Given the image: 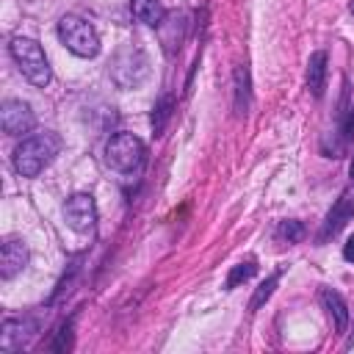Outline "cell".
Returning <instances> with one entry per match:
<instances>
[{
    "instance_id": "6da1fadb",
    "label": "cell",
    "mask_w": 354,
    "mask_h": 354,
    "mask_svg": "<svg viewBox=\"0 0 354 354\" xmlns=\"http://www.w3.org/2000/svg\"><path fill=\"white\" fill-rule=\"evenodd\" d=\"M58 149H61V138L55 133H50V130L33 133V136L22 138L19 147L14 149V169H17V174H22V177L41 174L53 163Z\"/></svg>"
},
{
    "instance_id": "7a4b0ae2",
    "label": "cell",
    "mask_w": 354,
    "mask_h": 354,
    "mask_svg": "<svg viewBox=\"0 0 354 354\" xmlns=\"http://www.w3.org/2000/svg\"><path fill=\"white\" fill-rule=\"evenodd\" d=\"M11 58L17 61L19 72L39 88H44L50 80H53V72H50V64H47V55L41 50V44L36 39H28V36H14L11 44Z\"/></svg>"
},
{
    "instance_id": "3957f363",
    "label": "cell",
    "mask_w": 354,
    "mask_h": 354,
    "mask_svg": "<svg viewBox=\"0 0 354 354\" xmlns=\"http://www.w3.org/2000/svg\"><path fill=\"white\" fill-rule=\"evenodd\" d=\"M58 39L77 58H94L100 53V36H97L94 25L86 22L83 17H75V14L61 17V22H58Z\"/></svg>"
},
{
    "instance_id": "277c9868",
    "label": "cell",
    "mask_w": 354,
    "mask_h": 354,
    "mask_svg": "<svg viewBox=\"0 0 354 354\" xmlns=\"http://www.w3.org/2000/svg\"><path fill=\"white\" fill-rule=\"evenodd\" d=\"M144 158H147V147L133 133H116L105 144V160L116 171H124V174L138 171L144 166Z\"/></svg>"
},
{
    "instance_id": "5b68a950",
    "label": "cell",
    "mask_w": 354,
    "mask_h": 354,
    "mask_svg": "<svg viewBox=\"0 0 354 354\" xmlns=\"http://www.w3.org/2000/svg\"><path fill=\"white\" fill-rule=\"evenodd\" d=\"M147 75H149V61L141 50L127 47V50L116 53V58L111 64V77L119 88H136L138 83H144Z\"/></svg>"
},
{
    "instance_id": "8992f818",
    "label": "cell",
    "mask_w": 354,
    "mask_h": 354,
    "mask_svg": "<svg viewBox=\"0 0 354 354\" xmlns=\"http://www.w3.org/2000/svg\"><path fill=\"white\" fill-rule=\"evenodd\" d=\"M64 218L75 232H91L97 221V205L91 194H72L64 205Z\"/></svg>"
},
{
    "instance_id": "52a82bcc",
    "label": "cell",
    "mask_w": 354,
    "mask_h": 354,
    "mask_svg": "<svg viewBox=\"0 0 354 354\" xmlns=\"http://www.w3.org/2000/svg\"><path fill=\"white\" fill-rule=\"evenodd\" d=\"M0 124L8 136H22V133H30L33 124H36V116L30 111L28 102L22 100H6L3 108H0Z\"/></svg>"
},
{
    "instance_id": "ba28073f",
    "label": "cell",
    "mask_w": 354,
    "mask_h": 354,
    "mask_svg": "<svg viewBox=\"0 0 354 354\" xmlns=\"http://www.w3.org/2000/svg\"><path fill=\"white\" fill-rule=\"evenodd\" d=\"M36 324L30 318H8L3 324V332H0V348L3 351H17L22 348V343L33 335Z\"/></svg>"
},
{
    "instance_id": "9c48e42d",
    "label": "cell",
    "mask_w": 354,
    "mask_h": 354,
    "mask_svg": "<svg viewBox=\"0 0 354 354\" xmlns=\"http://www.w3.org/2000/svg\"><path fill=\"white\" fill-rule=\"evenodd\" d=\"M351 216H354V199H351V194H343V196L335 202V207L329 210V216H326V221H324V227H321V232H318V241L324 243V241H329L332 235H337L340 227H343Z\"/></svg>"
},
{
    "instance_id": "30bf717a",
    "label": "cell",
    "mask_w": 354,
    "mask_h": 354,
    "mask_svg": "<svg viewBox=\"0 0 354 354\" xmlns=\"http://www.w3.org/2000/svg\"><path fill=\"white\" fill-rule=\"evenodd\" d=\"M28 266V246L22 241H6L0 252V277L11 279Z\"/></svg>"
},
{
    "instance_id": "8fae6325",
    "label": "cell",
    "mask_w": 354,
    "mask_h": 354,
    "mask_svg": "<svg viewBox=\"0 0 354 354\" xmlns=\"http://www.w3.org/2000/svg\"><path fill=\"white\" fill-rule=\"evenodd\" d=\"M321 304H324L326 315L332 318V326L343 335V332L348 329V307H346L343 296H340L337 290H332V288H324V290H321Z\"/></svg>"
},
{
    "instance_id": "7c38bea8",
    "label": "cell",
    "mask_w": 354,
    "mask_h": 354,
    "mask_svg": "<svg viewBox=\"0 0 354 354\" xmlns=\"http://www.w3.org/2000/svg\"><path fill=\"white\" fill-rule=\"evenodd\" d=\"M326 64H329V58H326L324 50L313 53L310 61H307V88L313 91V97H321L324 94V86H326Z\"/></svg>"
},
{
    "instance_id": "4fadbf2b",
    "label": "cell",
    "mask_w": 354,
    "mask_h": 354,
    "mask_svg": "<svg viewBox=\"0 0 354 354\" xmlns=\"http://www.w3.org/2000/svg\"><path fill=\"white\" fill-rule=\"evenodd\" d=\"M130 8H133V17L149 28H158L166 19V8L160 0H133Z\"/></svg>"
},
{
    "instance_id": "5bb4252c",
    "label": "cell",
    "mask_w": 354,
    "mask_h": 354,
    "mask_svg": "<svg viewBox=\"0 0 354 354\" xmlns=\"http://www.w3.org/2000/svg\"><path fill=\"white\" fill-rule=\"evenodd\" d=\"M249 105V72L246 66L235 69V113H246Z\"/></svg>"
},
{
    "instance_id": "9a60e30c",
    "label": "cell",
    "mask_w": 354,
    "mask_h": 354,
    "mask_svg": "<svg viewBox=\"0 0 354 354\" xmlns=\"http://www.w3.org/2000/svg\"><path fill=\"white\" fill-rule=\"evenodd\" d=\"M171 97L169 94H163L160 100H158V105L152 108V130H155V136H160L163 133V127H166V122H169V116H171Z\"/></svg>"
},
{
    "instance_id": "2e32d148",
    "label": "cell",
    "mask_w": 354,
    "mask_h": 354,
    "mask_svg": "<svg viewBox=\"0 0 354 354\" xmlns=\"http://www.w3.org/2000/svg\"><path fill=\"white\" fill-rule=\"evenodd\" d=\"M254 271H257V266H254L252 260H246V263H238V266H232V271H230V277H227V282H224V288H227V290H232V288H238L241 282H246V279H252V277H254Z\"/></svg>"
},
{
    "instance_id": "e0dca14e",
    "label": "cell",
    "mask_w": 354,
    "mask_h": 354,
    "mask_svg": "<svg viewBox=\"0 0 354 354\" xmlns=\"http://www.w3.org/2000/svg\"><path fill=\"white\" fill-rule=\"evenodd\" d=\"M279 277H282V271H274V274H271L266 282H260V288L254 290V296H252V301H249V310H257L260 304H266V301L271 299V293H274V288H277Z\"/></svg>"
},
{
    "instance_id": "ac0fdd59",
    "label": "cell",
    "mask_w": 354,
    "mask_h": 354,
    "mask_svg": "<svg viewBox=\"0 0 354 354\" xmlns=\"http://www.w3.org/2000/svg\"><path fill=\"white\" fill-rule=\"evenodd\" d=\"M279 235L288 241V243H296V241H301L304 238V224L301 221H282L279 224Z\"/></svg>"
},
{
    "instance_id": "d6986e66",
    "label": "cell",
    "mask_w": 354,
    "mask_h": 354,
    "mask_svg": "<svg viewBox=\"0 0 354 354\" xmlns=\"http://www.w3.org/2000/svg\"><path fill=\"white\" fill-rule=\"evenodd\" d=\"M340 133H343V141H354V105L346 111V116L340 122Z\"/></svg>"
},
{
    "instance_id": "ffe728a7",
    "label": "cell",
    "mask_w": 354,
    "mask_h": 354,
    "mask_svg": "<svg viewBox=\"0 0 354 354\" xmlns=\"http://www.w3.org/2000/svg\"><path fill=\"white\" fill-rule=\"evenodd\" d=\"M343 257H346L348 263H354V235H348V241H346V246H343Z\"/></svg>"
},
{
    "instance_id": "44dd1931",
    "label": "cell",
    "mask_w": 354,
    "mask_h": 354,
    "mask_svg": "<svg viewBox=\"0 0 354 354\" xmlns=\"http://www.w3.org/2000/svg\"><path fill=\"white\" fill-rule=\"evenodd\" d=\"M348 174H351V180H354V158H351V163H348Z\"/></svg>"
},
{
    "instance_id": "7402d4cb",
    "label": "cell",
    "mask_w": 354,
    "mask_h": 354,
    "mask_svg": "<svg viewBox=\"0 0 354 354\" xmlns=\"http://www.w3.org/2000/svg\"><path fill=\"white\" fill-rule=\"evenodd\" d=\"M351 11H354V3H351Z\"/></svg>"
}]
</instances>
